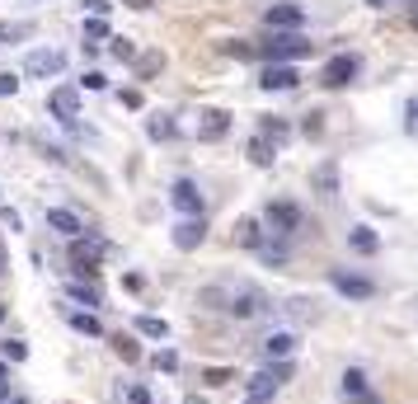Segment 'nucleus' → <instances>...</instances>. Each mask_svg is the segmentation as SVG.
<instances>
[{"label": "nucleus", "instance_id": "obj_1", "mask_svg": "<svg viewBox=\"0 0 418 404\" xmlns=\"http://www.w3.org/2000/svg\"><path fill=\"white\" fill-rule=\"evenodd\" d=\"M203 301H226L221 310H230L235 320H254V315H259L263 305H268L259 287H230V292H207Z\"/></svg>", "mask_w": 418, "mask_h": 404}, {"label": "nucleus", "instance_id": "obj_2", "mask_svg": "<svg viewBox=\"0 0 418 404\" xmlns=\"http://www.w3.org/2000/svg\"><path fill=\"white\" fill-rule=\"evenodd\" d=\"M282 381H292V362H268L259 376H249V400H268Z\"/></svg>", "mask_w": 418, "mask_h": 404}, {"label": "nucleus", "instance_id": "obj_3", "mask_svg": "<svg viewBox=\"0 0 418 404\" xmlns=\"http://www.w3.org/2000/svg\"><path fill=\"white\" fill-rule=\"evenodd\" d=\"M263 221L272 226V236H296V231H301V207H296V202H268Z\"/></svg>", "mask_w": 418, "mask_h": 404}, {"label": "nucleus", "instance_id": "obj_4", "mask_svg": "<svg viewBox=\"0 0 418 404\" xmlns=\"http://www.w3.org/2000/svg\"><path fill=\"white\" fill-rule=\"evenodd\" d=\"M352 76H357V56H352V52H339V56H329V61H325V71H320V85H329V90H343Z\"/></svg>", "mask_w": 418, "mask_h": 404}, {"label": "nucleus", "instance_id": "obj_5", "mask_svg": "<svg viewBox=\"0 0 418 404\" xmlns=\"http://www.w3.org/2000/svg\"><path fill=\"white\" fill-rule=\"evenodd\" d=\"M305 52H310V43H305L301 34H272V43H263V56L277 61V66L292 61V56H305Z\"/></svg>", "mask_w": 418, "mask_h": 404}, {"label": "nucleus", "instance_id": "obj_6", "mask_svg": "<svg viewBox=\"0 0 418 404\" xmlns=\"http://www.w3.org/2000/svg\"><path fill=\"white\" fill-rule=\"evenodd\" d=\"M47 113L61 118V123H76L80 118V90L76 85H57V90L47 94Z\"/></svg>", "mask_w": 418, "mask_h": 404}, {"label": "nucleus", "instance_id": "obj_7", "mask_svg": "<svg viewBox=\"0 0 418 404\" xmlns=\"http://www.w3.org/2000/svg\"><path fill=\"white\" fill-rule=\"evenodd\" d=\"M103 249H108L103 240H94V236H76V240H71V263H76L80 273H94V263L103 258Z\"/></svg>", "mask_w": 418, "mask_h": 404}, {"label": "nucleus", "instance_id": "obj_8", "mask_svg": "<svg viewBox=\"0 0 418 404\" xmlns=\"http://www.w3.org/2000/svg\"><path fill=\"white\" fill-rule=\"evenodd\" d=\"M61 66H66V56H61L57 47H34V52H29V61H24V71H29V76H57Z\"/></svg>", "mask_w": 418, "mask_h": 404}, {"label": "nucleus", "instance_id": "obj_9", "mask_svg": "<svg viewBox=\"0 0 418 404\" xmlns=\"http://www.w3.org/2000/svg\"><path fill=\"white\" fill-rule=\"evenodd\" d=\"M170 202L179 207L183 216H203V193H198V183H188V179H179L170 188Z\"/></svg>", "mask_w": 418, "mask_h": 404}, {"label": "nucleus", "instance_id": "obj_10", "mask_svg": "<svg viewBox=\"0 0 418 404\" xmlns=\"http://www.w3.org/2000/svg\"><path fill=\"white\" fill-rule=\"evenodd\" d=\"M329 282L339 287L343 296H352V301H367V296H376V282H367V278H352V273H329Z\"/></svg>", "mask_w": 418, "mask_h": 404}, {"label": "nucleus", "instance_id": "obj_11", "mask_svg": "<svg viewBox=\"0 0 418 404\" xmlns=\"http://www.w3.org/2000/svg\"><path fill=\"white\" fill-rule=\"evenodd\" d=\"M259 85H263V90H296V85H301V71H296V66H277V61H268V71H263Z\"/></svg>", "mask_w": 418, "mask_h": 404}, {"label": "nucleus", "instance_id": "obj_12", "mask_svg": "<svg viewBox=\"0 0 418 404\" xmlns=\"http://www.w3.org/2000/svg\"><path fill=\"white\" fill-rule=\"evenodd\" d=\"M296 343H301V338H296V329H272V334L263 338V353H268V362L272 358L282 362L287 353H296Z\"/></svg>", "mask_w": 418, "mask_h": 404}, {"label": "nucleus", "instance_id": "obj_13", "mask_svg": "<svg viewBox=\"0 0 418 404\" xmlns=\"http://www.w3.org/2000/svg\"><path fill=\"white\" fill-rule=\"evenodd\" d=\"M263 19H268V29H287V34H292V29H301V24H305V10H301V5H272Z\"/></svg>", "mask_w": 418, "mask_h": 404}, {"label": "nucleus", "instance_id": "obj_14", "mask_svg": "<svg viewBox=\"0 0 418 404\" xmlns=\"http://www.w3.org/2000/svg\"><path fill=\"white\" fill-rule=\"evenodd\" d=\"M343 400H352V404H381L372 390H367V376H362L357 367L343 371Z\"/></svg>", "mask_w": 418, "mask_h": 404}, {"label": "nucleus", "instance_id": "obj_15", "mask_svg": "<svg viewBox=\"0 0 418 404\" xmlns=\"http://www.w3.org/2000/svg\"><path fill=\"white\" fill-rule=\"evenodd\" d=\"M203 236H207L203 216H188V221L174 226V245H179V249H198V245H203Z\"/></svg>", "mask_w": 418, "mask_h": 404}, {"label": "nucleus", "instance_id": "obj_16", "mask_svg": "<svg viewBox=\"0 0 418 404\" xmlns=\"http://www.w3.org/2000/svg\"><path fill=\"white\" fill-rule=\"evenodd\" d=\"M226 127H230V113L226 108H207L203 123H198V136H203V141H216V136H226Z\"/></svg>", "mask_w": 418, "mask_h": 404}, {"label": "nucleus", "instance_id": "obj_17", "mask_svg": "<svg viewBox=\"0 0 418 404\" xmlns=\"http://www.w3.org/2000/svg\"><path fill=\"white\" fill-rule=\"evenodd\" d=\"M47 226H52V231H61V236H71V240L85 231V226H80V216L66 212V207H47Z\"/></svg>", "mask_w": 418, "mask_h": 404}, {"label": "nucleus", "instance_id": "obj_18", "mask_svg": "<svg viewBox=\"0 0 418 404\" xmlns=\"http://www.w3.org/2000/svg\"><path fill=\"white\" fill-rule=\"evenodd\" d=\"M348 245L357 249V254H376V249H381V240H376L372 226H352V231H348Z\"/></svg>", "mask_w": 418, "mask_h": 404}, {"label": "nucleus", "instance_id": "obj_19", "mask_svg": "<svg viewBox=\"0 0 418 404\" xmlns=\"http://www.w3.org/2000/svg\"><path fill=\"white\" fill-rule=\"evenodd\" d=\"M235 245H245V249H263V240H259V221H254V216L235 221Z\"/></svg>", "mask_w": 418, "mask_h": 404}, {"label": "nucleus", "instance_id": "obj_20", "mask_svg": "<svg viewBox=\"0 0 418 404\" xmlns=\"http://www.w3.org/2000/svg\"><path fill=\"white\" fill-rule=\"evenodd\" d=\"M66 320H71V329H80V334H90V338L103 334V325L94 320V315H85V310H66Z\"/></svg>", "mask_w": 418, "mask_h": 404}, {"label": "nucleus", "instance_id": "obj_21", "mask_svg": "<svg viewBox=\"0 0 418 404\" xmlns=\"http://www.w3.org/2000/svg\"><path fill=\"white\" fill-rule=\"evenodd\" d=\"M272 156H277V146H272L268 136H254V141H249V160H254V165H272Z\"/></svg>", "mask_w": 418, "mask_h": 404}, {"label": "nucleus", "instance_id": "obj_22", "mask_svg": "<svg viewBox=\"0 0 418 404\" xmlns=\"http://www.w3.org/2000/svg\"><path fill=\"white\" fill-rule=\"evenodd\" d=\"M136 329H141L146 338H165V334H170V325H165L160 315H141V320H136Z\"/></svg>", "mask_w": 418, "mask_h": 404}, {"label": "nucleus", "instance_id": "obj_23", "mask_svg": "<svg viewBox=\"0 0 418 404\" xmlns=\"http://www.w3.org/2000/svg\"><path fill=\"white\" fill-rule=\"evenodd\" d=\"M315 188L320 193H339V169H334V165H320L315 169Z\"/></svg>", "mask_w": 418, "mask_h": 404}, {"label": "nucleus", "instance_id": "obj_24", "mask_svg": "<svg viewBox=\"0 0 418 404\" xmlns=\"http://www.w3.org/2000/svg\"><path fill=\"white\" fill-rule=\"evenodd\" d=\"M113 353H118L123 362H136V358H141V348H136L132 334H118V338H113Z\"/></svg>", "mask_w": 418, "mask_h": 404}, {"label": "nucleus", "instance_id": "obj_25", "mask_svg": "<svg viewBox=\"0 0 418 404\" xmlns=\"http://www.w3.org/2000/svg\"><path fill=\"white\" fill-rule=\"evenodd\" d=\"M146 132L156 136V141H170V136H174V123L165 118V113H160V118H151V123H146Z\"/></svg>", "mask_w": 418, "mask_h": 404}, {"label": "nucleus", "instance_id": "obj_26", "mask_svg": "<svg viewBox=\"0 0 418 404\" xmlns=\"http://www.w3.org/2000/svg\"><path fill=\"white\" fill-rule=\"evenodd\" d=\"M259 136H268L272 146H282V141H287V123H277V118H268V123L259 127Z\"/></svg>", "mask_w": 418, "mask_h": 404}, {"label": "nucleus", "instance_id": "obj_27", "mask_svg": "<svg viewBox=\"0 0 418 404\" xmlns=\"http://www.w3.org/2000/svg\"><path fill=\"white\" fill-rule=\"evenodd\" d=\"M71 301H85V305H99V287H85V282H71Z\"/></svg>", "mask_w": 418, "mask_h": 404}, {"label": "nucleus", "instance_id": "obj_28", "mask_svg": "<svg viewBox=\"0 0 418 404\" xmlns=\"http://www.w3.org/2000/svg\"><path fill=\"white\" fill-rule=\"evenodd\" d=\"M226 381H235V371L230 367H207L203 371V385H226Z\"/></svg>", "mask_w": 418, "mask_h": 404}, {"label": "nucleus", "instance_id": "obj_29", "mask_svg": "<svg viewBox=\"0 0 418 404\" xmlns=\"http://www.w3.org/2000/svg\"><path fill=\"white\" fill-rule=\"evenodd\" d=\"M108 52H113L118 61H132V56H136V43H132V38H113V47H108Z\"/></svg>", "mask_w": 418, "mask_h": 404}, {"label": "nucleus", "instance_id": "obj_30", "mask_svg": "<svg viewBox=\"0 0 418 404\" xmlns=\"http://www.w3.org/2000/svg\"><path fill=\"white\" fill-rule=\"evenodd\" d=\"M156 367L160 371H179V353H174V348H160L156 353Z\"/></svg>", "mask_w": 418, "mask_h": 404}, {"label": "nucleus", "instance_id": "obj_31", "mask_svg": "<svg viewBox=\"0 0 418 404\" xmlns=\"http://www.w3.org/2000/svg\"><path fill=\"white\" fill-rule=\"evenodd\" d=\"M80 10H90L94 19H103V14L113 10V5H108V0H80Z\"/></svg>", "mask_w": 418, "mask_h": 404}, {"label": "nucleus", "instance_id": "obj_32", "mask_svg": "<svg viewBox=\"0 0 418 404\" xmlns=\"http://www.w3.org/2000/svg\"><path fill=\"white\" fill-rule=\"evenodd\" d=\"M127 404H151V390H146V385H127Z\"/></svg>", "mask_w": 418, "mask_h": 404}, {"label": "nucleus", "instance_id": "obj_33", "mask_svg": "<svg viewBox=\"0 0 418 404\" xmlns=\"http://www.w3.org/2000/svg\"><path fill=\"white\" fill-rule=\"evenodd\" d=\"M85 38H108V24L103 19H85Z\"/></svg>", "mask_w": 418, "mask_h": 404}, {"label": "nucleus", "instance_id": "obj_34", "mask_svg": "<svg viewBox=\"0 0 418 404\" xmlns=\"http://www.w3.org/2000/svg\"><path fill=\"white\" fill-rule=\"evenodd\" d=\"M5 358H10V362H24V358H29V348H24L19 338H10V343H5Z\"/></svg>", "mask_w": 418, "mask_h": 404}, {"label": "nucleus", "instance_id": "obj_35", "mask_svg": "<svg viewBox=\"0 0 418 404\" xmlns=\"http://www.w3.org/2000/svg\"><path fill=\"white\" fill-rule=\"evenodd\" d=\"M19 90V76L14 71H0V94H14Z\"/></svg>", "mask_w": 418, "mask_h": 404}, {"label": "nucleus", "instance_id": "obj_36", "mask_svg": "<svg viewBox=\"0 0 418 404\" xmlns=\"http://www.w3.org/2000/svg\"><path fill=\"white\" fill-rule=\"evenodd\" d=\"M404 113H409V123H404V127H409V132H414V136H418V99H414V103H409V108H404Z\"/></svg>", "mask_w": 418, "mask_h": 404}, {"label": "nucleus", "instance_id": "obj_37", "mask_svg": "<svg viewBox=\"0 0 418 404\" xmlns=\"http://www.w3.org/2000/svg\"><path fill=\"white\" fill-rule=\"evenodd\" d=\"M165 66V56H146V61H141V76H151V71H160Z\"/></svg>", "mask_w": 418, "mask_h": 404}, {"label": "nucleus", "instance_id": "obj_38", "mask_svg": "<svg viewBox=\"0 0 418 404\" xmlns=\"http://www.w3.org/2000/svg\"><path fill=\"white\" fill-rule=\"evenodd\" d=\"M103 85H108V80H103L99 71H90V76H85V90H103Z\"/></svg>", "mask_w": 418, "mask_h": 404}, {"label": "nucleus", "instance_id": "obj_39", "mask_svg": "<svg viewBox=\"0 0 418 404\" xmlns=\"http://www.w3.org/2000/svg\"><path fill=\"white\" fill-rule=\"evenodd\" d=\"M123 5H132V10H151L156 0H123Z\"/></svg>", "mask_w": 418, "mask_h": 404}, {"label": "nucleus", "instance_id": "obj_40", "mask_svg": "<svg viewBox=\"0 0 418 404\" xmlns=\"http://www.w3.org/2000/svg\"><path fill=\"white\" fill-rule=\"evenodd\" d=\"M5 376H10V367H5V362H0V381H5Z\"/></svg>", "mask_w": 418, "mask_h": 404}, {"label": "nucleus", "instance_id": "obj_41", "mask_svg": "<svg viewBox=\"0 0 418 404\" xmlns=\"http://www.w3.org/2000/svg\"><path fill=\"white\" fill-rule=\"evenodd\" d=\"M0 273H5V249H0Z\"/></svg>", "mask_w": 418, "mask_h": 404}, {"label": "nucleus", "instance_id": "obj_42", "mask_svg": "<svg viewBox=\"0 0 418 404\" xmlns=\"http://www.w3.org/2000/svg\"><path fill=\"white\" fill-rule=\"evenodd\" d=\"M249 404H268V400H249Z\"/></svg>", "mask_w": 418, "mask_h": 404}, {"label": "nucleus", "instance_id": "obj_43", "mask_svg": "<svg viewBox=\"0 0 418 404\" xmlns=\"http://www.w3.org/2000/svg\"><path fill=\"white\" fill-rule=\"evenodd\" d=\"M10 404H29V400H10Z\"/></svg>", "mask_w": 418, "mask_h": 404}, {"label": "nucleus", "instance_id": "obj_44", "mask_svg": "<svg viewBox=\"0 0 418 404\" xmlns=\"http://www.w3.org/2000/svg\"><path fill=\"white\" fill-rule=\"evenodd\" d=\"M0 320H5V305H0Z\"/></svg>", "mask_w": 418, "mask_h": 404}, {"label": "nucleus", "instance_id": "obj_45", "mask_svg": "<svg viewBox=\"0 0 418 404\" xmlns=\"http://www.w3.org/2000/svg\"><path fill=\"white\" fill-rule=\"evenodd\" d=\"M372 5H381V0H372Z\"/></svg>", "mask_w": 418, "mask_h": 404}]
</instances>
